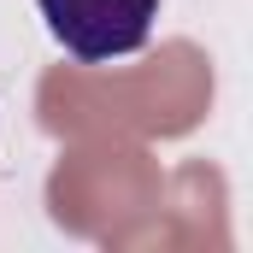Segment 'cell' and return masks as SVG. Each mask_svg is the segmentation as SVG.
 <instances>
[{
  "label": "cell",
  "instance_id": "6da1fadb",
  "mask_svg": "<svg viewBox=\"0 0 253 253\" xmlns=\"http://www.w3.org/2000/svg\"><path fill=\"white\" fill-rule=\"evenodd\" d=\"M53 42L83 65L141 53L159 18V0H36Z\"/></svg>",
  "mask_w": 253,
  "mask_h": 253
}]
</instances>
